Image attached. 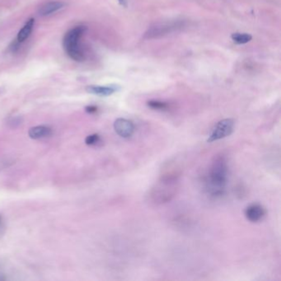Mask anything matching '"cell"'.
I'll return each mask as SVG.
<instances>
[{"instance_id": "cell-1", "label": "cell", "mask_w": 281, "mask_h": 281, "mask_svg": "<svg viewBox=\"0 0 281 281\" xmlns=\"http://www.w3.org/2000/svg\"><path fill=\"white\" fill-rule=\"evenodd\" d=\"M181 172L177 168H168L148 193L149 202L160 206L170 202L177 195L180 186Z\"/></svg>"}, {"instance_id": "cell-2", "label": "cell", "mask_w": 281, "mask_h": 281, "mask_svg": "<svg viewBox=\"0 0 281 281\" xmlns=\"http://www.w3.org/2000/svg\"><path fill=\"white\" fill-rule=\"evenodd\" d=\"M229 166L227 158L220 154L213 159L206 175V189L214 197L223 196L227 186Z\"/></svg>"}, {"instance_id": "cell-3", "label": "cell", "mask_w": 281, "mask_h": 281, "mask_svg": "<svg viewBox=\"0 0 281 281\" xmlns=\"http://www.w3.org/2000/svg\"><path fill=\"white\" fill-rule=\"evenodd\" d=\"M87 31V26H74L67 31L63 39V46L66 54L75 61L82 62L85 59V54L80 45V40Z\"/></svg>"}, {"instance_id": "cell-4", "label": "cell", "mask_w": 281, "mask_h": 281, "mask_svg": "<svg viewBox=\"0 0 281 281\" xmlns=\"http://www.w3.org/2000/svg\"><path fill=\"white\" fill-rule=\"evenodd\" d=\"M184 21L182 20H171L160 21L149 26L144 35V39H155L174 32L184 26Z\"/></svg>"}, {"instance_id": "cell-5", "label": "cell", "mask_w": 281, "mask_h": 281, "mask_svg": "<svg viewBox=\"0 0 281 281\" xmlns=\"http://www.w3.org/2000/svg\"><path fill=\"white\" fill-rule=\"evenodd\" d=\"M234 121L233 119H224L216 123L209 135L208 143L217 141L228 137L234 132Z\"/></svg>"}, {"instance_id": "cell-6", "label": "cell", "mask_w": 281, "mask_h": 281, "mask_svg": "<svg viewBox=\"0 0 281 281\" xmlns=\"http://www.w3.org/2000/svg\"><path fill=\"white\" fill-rule=\"evenodd\" d=\"M114 130L119 136L124 139H127L131 137L135 132V125L130 120L118 118L114 122Z\"/></svg>"}, {"instance_id": "cell-7", "label": "cell", "mask_w": 281, "mask_h": 281, "mask_svg": "<svg viewBox=\"0 0 281 281\" xmlns=\"http://www.w3.org/2000/svg\"><path fill=\"white\" fill-rule=\"evenodd\" d=\"M245 216L250 222L257 223L263 220L266 215V210L260 204H252L245 210Z\"/></svg>"}, {"instance_id": "cell-8", "label": "cell", "mask_w": 281, "mask_h": 281, "mask_svg": "<svg viewBox=\"0 0 281 281\" xmlns=\"http://www.w3.org/2000/svg\"><path fill=\"white\" fill-rule=\"evenodd\" d=\"M121 89L118 85H107V86H88L86 88V91L91 94L97 95L100 97H108L114 94L115 92H118Z\"/></svg>"}, {"instance_id": "cell-9", "label": "cell", "mask_w": 281, "mask_h": 281, "mask_svg": "<svg viewBox=\"0 0 281 281\" xmlns=\"http://www.w3.org/2000/svg\"><path fill=\"white\" fill-rule=\"evenodd\" d=\"M28 135L33 140H40L43 138L50 137L52 135V129L46 125H37L29 130Z\"/></svg>"}, {"instance_id": "cell-10", "label": "cell", "mask_w": 281, "mask_h": 281, "mask_svg": "<svg viewBox=\"0 0 281 281\" xmlns=\"http://www.w3.org/2000/svg\"><path fill=\"white\" fill-rule=\"evenodd\" d=\"M64 3L59 1H51V2H46L45 4H43L41 7L39 8V14L43 17L49 16V15L53 14L54 12H58L59 10L62 9L64 7Z\"/></svg>"}, {"instance_id": "cell-11", "label": "cell", "mask_w": 281, "mask_h": 281, "mask_svg": "<svg viewBox=\"0 0 281 281\" xmlns=\"http://www.w3.org/2000/svg\"><path fill=\"white\" fill-rule=\"evenodd\" d=\"M34 25H35V19L34 18H30L28 21H26L17 34V40L18 42H23L30 36L31 31L33 30Z\"/></svg>"}, {"instance_id": "cell-12", "label": "cell", "mask_w": 281, "mask_h": 281, "mask_svg": "<svg viewBox=\"0 0 281 281\" xmlns=\"http://www.w3.org/2000/svg\"><path fill=\"white\" fill-rule=\"evenodd\" d=\"M232 40H234V42L239 45H244L247 43L250 42L253 36L250 34L248 33H241V32H235V33L232 34Z\"/></svg>"}, {"instance_id": "cell-13", "label": "cell", "mask_w": 281, "mask_h": 281, "mask_svg": "<svg viewBox=\"0 0 281 281\" xmlns=\"http://www.w3.org/2000/svg\"><path fill=\"white\" fill-rule=\"evenodd\" d=\"M147 104H148L149 108L156 110V111H168L170 107L168 102L159 101V100H151V101L148 102Z\"/></svg>"}, {"instance_id": "cell-14", "label": "cell", "mask_w": 281, "mask_h": 281, "mask_svg": "<svg viewBox=\"0 0 281 281\" xmlns=\"http://www.w3.org/2000/svg\"><path fill=\"white\" fill-rule=\"evenodd\" d=\"M100 142H101V137L97 134L88 135V137L85 139L86 144H88L90 146L97 145L99 144Z\"/></svg>"}, {"instance_id": "cell-15", "label": "cell", "mask_w": 281, "mask_h": 281, "mask_svg": "<svg viewBox=\"0 0 281 281\" xmlns=\"http://www.w3.org/2000/svg\"><path fill=\"white\" fill-rule=\"evenodd\" d=\"M86 111L89 114L96 113L97 111V107L96 106H88L85 108Z\"/></svg>"}, {"instance_id": "cell-16", "label": "cell", "mask_w": 281, "mask_h": 281, "mask_svg": "<svg viewBox=\"0 0 281 281\" xmlns=\"http://www.w3.org/2000/svg\"><path fill=\"white\" fill-rule=\"evenodd\" d=\"M120 4L123 7H126L127 6V0H118Z\"/></svg>"}, {"instance_id": "cell-17", "label": "cell", "mask_w": 281, "mask_h": 281, "mask_svg": "<svg viewBox=\"0 0 281 281\" xmlns=\"http://www.w3.org/2000/svg\"><path fill=\"white\" fill-rule=\"evenodd\" d=\"M1 224H2V216L0 215V226H1Z\"/></svg>"}]
</instances>
